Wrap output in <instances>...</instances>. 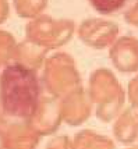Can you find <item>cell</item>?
<instances>
[{
	"mask_svg": "<svg viewBox=\"0 0 138 149\" xmlns=\"http://www.w3.org/2000/svg\"><path fill=\"white\" fill-rule=\"evenodd\" d=\"M38 72L14 61L0 68V118L6 124L33 116L45 93Z\"/></svg>",
	"mask_w": 138,
	"mask_h": 149,
	"instance_id": "cell-1",
	"label": "cell"
},
{
	"mask_svg": "<svg viewBox=\"0 0 138 149\" xmlns=\"http://www.w3.org/2000/svg\"><path fill=\"white\" fill-rule=\"evenodd\" d=\"M86 91L93 103L95 114L102 123L113 121L124 109L127 93L109 68L100 67L92 71Z\"/></svg>",
	"mask_w": 138,
	"mask_h": 149,
	"instance_id": "cell-2",
	"label": "cell"
},
{
	"mask_svg": "<svg viewBox=\"0 0 138 149\" xmlns=\"http://www.w3.org/2000/svg\"><path fill=\"white\" fill-rule=\"evenodd\" d=\"M40 82L47 95L59 99L81 86V74L74 57L66 52H56L47 56L42 67Z\"/></svg>",
	"mask_w": 138,
	"mask_h": 149,
	"instance_id": "cell-3",
	"label": "cell"
},
{
	"mask_svg": "<svg viewBox=\"0 0 138 149\" xmlns=\"http://www.w3.org/2000/svg\"><path fill=\"white\" fill-rule=\"evenodd\" d=\"M75 32L77 25L72 19H57L45 13L28 19L25 25V39L40 47H45L49 52L56 50L70 42Z\"/></svg>",
	"mask_w": 138,
	"mask_h": 149,
	"instance_id": "cell-4",
	"label": "cell"
},
{
	"mask_svg": "<svg viewBox=\"0 0 138 149\" xmlns=\"http://www.w3.org/2000/svg\"><path fill=\"white\" fill-rule=\"evenodd\" d=\"M75 33L85 46L96 50H103L109 49L120 36V28L114 21L95 17L81 21Z\"/></svg>",
	"mask_w": 138,
	"mask_h": 149,
	"instance_id": "cell-5",
	"label": "cell"
},
{
	"mask_svg": "<svg viewBox=\"0 0 138 149\" xmlns=\"http://www.w3.org/2000/svg\"><path fill=\"white\" fill-rule=\"evenodd\" d=\"M59 104L63 123L71 127L84 124L93 111V103L88 95V91L82 86H78L60 97Z\"/></svg>",
	"mask_w": 138,
	"mask_h": 149,
	"instance_id": "cell-6",
	"label": "cell"
},
{
	"mask_svg": "<svg viewBox=\"0 0 138 149\" xmlns=\"http://www.w3.org/2000/svg\"><path fill=\"white\" fill-rule=\"evenodd\" d=\"M28 123L36 130L40 136L53 135L63 123L61 111H60L59 97L43 93L36 110Z\"/></svg>",
	"mask_w": 138,
	"mask_h": 149,
	"instance_id": "cell-7",
	"label": "cell"
},
{
	"mask_svg": "<svg viewBox=\"0 0 138 149\" xmlns=\"http://www.w3.org/2000/svg\"><path fill=\"white\" fill-rule=\"evenodd\" d=\"M109 60L117 71L123 74L138 72V38L121 35L109 47Z\"/></svg>",
	"mask_w": 138,
	"mask_h": 149,
	"instance_id": "cell-8",
	"label": "cell"
},
{
	"mask_svg": "<svg viewBox=\"0 0 138 149\" xmlns=\"http://www.w3.org/2000/svg\"><path fill=\"white\" fill-rule=\"evenodd\" d=\"M40 138L28 121H13L4 128L3 149H38Z\"/></svg>",
	"mask_w": 138,
	"mask_h": 149,
	"instance_id": "cell-9",
	"label": "cell"
},
{
	"mask_svg": "<svg viewBox=\"0 0 138 149\" xmlns=\"http://www.w3.org/2000/svg\"><path fill=\"white\" fill-rule=\"evenodd\" d=\"M113 136L123 145L138 141V109L128 106L113 120Z\"/></svg>",
	"mask_w": 138,
	"mask_h": 149,
	"instance_id": "cell-10",
	"label": "cell"
},
{
	"mask_svg": "<svg viewBox=\"0 0 138 149\" xmlns=\"http://www.w3.org/2000/svg\"><path fill=\"white\" fill-rule=\"evenodd\" d=\"M47 53H49L47 49L35 45L28 39H24L22 42H18V45H17L14 63H18V64H22L32 70L39 71L42 70L45 60L47 58Z\"/></svg>",
	"mask_w": 138,
	"mask_h": 149,
	"instance_id": "cell-11",
	"label": "cell"
},
{
	"mask_svg": "<svg viewBox=\"0 0 138 149\" xmlns=\"http://www.w3.org/2000/svg\"><path fill=\"white\" fill-rule=\"evenodd\" d=\"M71 149H116V145L109 136L86 128L71 138Z\"/></svg>",
	"mask_w": 138,
	"mask_h": 149,
	"instance_id": "cell-12",
	"label": "cell"
},
{
	"mask_svg": "<svg viewBox=\"0 0 138 149\" xmlns=\"http://www.w3.org/2000/svg\"><path fill=\"white\" fill-rule=\"evenodd\" d=\"M47 3L49 0H11L15 14L24 19H32L43 14Z\"/></svg>",
	"mask_w": 138,
	"mask_h": 149,
	"instance_id": "cell-13",
	"label": "cell"
},
{
	"mask_svg": "<svg viewBox=\"0 0 138 149\" xmlns=\"http://www.w3.org/2000/svg\"><path fill=\"white\" fill-rule=\"evenodd\" d=\"M18 42L8 31L0 29V68L14 61Z\"/></svg>",
	"mask_w": 138,
	"mask_h": 149,
	"instance_id": "cell-14",
	"label": "cell"
},
{
	"mask_svg": "<svg viewBox=\"0 0 138 149\" xmlns=\"http://www.w3.org/2000/svg\"><path fill=\"white\" fill-rule=\"evenodd\" d=\"M88 1L99 14L109 15L121 10L127 0H88Z\"/></svg>",
	"mask_w": 138,
	"mask_h": 149,
	"instance_id": "cell-15",
	"label": "cell"
},
{
	"mask_svg": "<svg viewBox=\"0 0 138 149\" xmlns=\"http://www.w3.org/2000/svg\"><path fill=\"white\" fill-rule=\"evenodd\" d=\"M45 149H71V138L67 135H54L47 141Z\"/></svg>",
	"mask_w": 138,
	"mask_h": 149,
	"instance_id": "cell-16",
	"label": "cell"
},
{
	"mask_svg": "<svg viewBox=\"0 0 138 149\" xmlns=\"http://www.w3.org/2000/svg\"><path fill=\"white\" fill-rule=\"evenodd\" d=\"M125 93H127V100H128L130 106L138 109V75L130 79Z\"/></svg>",
	"mask_w": 138,
	"mask_h": 149,
	"instance_id": "cell-17",
	"label": "cell"
},
{
	"mask_svg": "<svg viewBox=\"0 0 138 149\" xmlns=\"http://www.w3.org/2000/svg\"><path fill=\"white\" fill-rule=\"evenodd\" d=\"M124 19L127 24L138 28V0L124 13Z\"/></svg>",
	"mask_w": 138,
	"mask_h": 149,
	"instance_id": "cell-18",
	"label": "cell"
},
{
	"mask_svg": "<svg viewBox=\"0 0 138 149\" xmlns=\"http://www.w3.org/2000/svg\"><path fill=\"white\" fill-rule=\"evenodd\" d=\"M10 14V1L0 0V24H3Z\"/></svg>",
	"mask_w": 138,
	"mask_h": 149,
	"instance_id": "cell-19",
	"label": "cell"
},
{
	"mask_svg": "<svg viewBox=\"0 0 138 149\" xmlns=\"http://www.w3.org/2000/svg\"><path fill=\"white\" fill-rule=\"evenodd\" d=\"M127 149H138V145H134V143H132V145H130Z\"/></svg>",
	"mask_w": 138,
	"mask_h": 149,
	"instance_id": "cell-20",
	"label": "cell"
}]
</instances>
